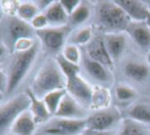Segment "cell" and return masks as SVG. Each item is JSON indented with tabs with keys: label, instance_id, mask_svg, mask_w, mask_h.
I'll list each match as a JSON object with an SVG mask.
<instances>
[{
	"label": "cell",
	"instance_id": "1",
	"mask_svg": "<svg viewBox=\"0 0 150 135\" xmlns=\"http://www.w3.org/2000/svg\"><path fill=\"white\" fill-rule=\"evenodd\" d=\"M67 79L61 71L56 58H48L32 82L31 90L38 98L60 89H66Z\"/></svg>",
	"mask_w": 150,
	"mask_h": 135
},
{
	"label": "cell",
	"instance_id": "2",
	"mask_svg": "<svg viewBox=\"0 0 150 135\" xmlns=\"http://www.w3.org/2000/svg\"><path fill=\"white\" fill-rule=\"evenodd\" d=\"M96 20L106 34L127 32L132 20L114 1H100L96 8Z\"/></svg>",
	"mask_w": 150,
	"mask_h": 135
},
{
	"label": "cell",
	"instance_id": "3",
	"mask_svg": "<svg viewBox=\"0 0 150 135\" xmlns=\"http://www.w3.org/2000/svg\"><path fill=\"white\" fill-rule=\"evenodd\" d=\"M38 50H39V42L35 41L34 45L30 49L26 51L15 52L7 73L8 84H7L6 93L9 94L13 92L16 88L20 85V83L23 81L35 60Z\"/></svg>",
	"mask_w": 150,
	"mask_h": 135
},
{
	"label": "cell",
	"instance_id": "4",
	"mask_svg": "<svg viewBox=\"0 0 150 135\" xmlns=\"http://www.w3.org/2000/svg\"><path fill=\"white\" fill-rule=\"evenodd\" d=\"M86 129V118L76 119L52 118L37 129L36 135H79Z\"/></svg>",
	"mask_w": 150,
	"mask_h": 135
},
{
	"label": "cell",
	"instance_id": "5",
	"mask_svg": "<svg viewBox=\"0 0 150 135\" xmlns=\"http://www.w3.org/2000/svg\"><path fill=\"white\" fill-rule=\"evenodd\" d=\"M31 106V100L27 92L18 94L0 108V133L3 134L9 126L23 113L27 112Z\"/></svg>",
	"mask_w": 150,
	"mask_h": 135
},
{
	"label": "cell",
	"instance_id": "6",
	"mask_svg": "<svg viewBox=\"0 0 150 135\" xmlns=\"http://www.w3.org/2000/svg\"><path fill=\"white\" fill-rule=\"evenodd\" d=\"M70 32L71 27L67 25L64 27H50L38 30L35 34L41 40L44 49L50 53L56 54L60 52L62 48L64 49V44Z\"/></svg>",
	"mask_w": 150,
	"mask_h": 135
},
{
	"label": "cell",
	"instance_id": "7",
	"mask_svg": "<svg viewBox=\"0 0 150 135\" xmlns=\"http://www.w3.org/2000/svg\"><path fill=\"white\" fill-rule=\"evenodd\" d=\"M121 115L116 108H108L97 111L86 118V129L93 131H112L111 129L119 123Z\"/></svg>",
	"mask_w": 150,
	"mask_h": 135
},
{
	"label": "cell",
	"instance_id": "8",
	"mask_svg": "<svg viewBox=\"0 0 150 135\" xmlns=\"http://www.w3.org/2000/svg\"><path fill=\"white\" fill-rule=\"evenodd\" d=\"M66 90L72 97H74L82 106L91 108L94 88L86 82L79 75L67 79Z\"/></svg>",
	"mask_w": 150,
	"mask_h": 135
},
{
	"label": "cell",
	"instance_id": "9",
	"mask_svg": "<svg viewBox=\"0 0 150 135\" xmlns=\"http://www.w3.org/2000/svg\"><path fill=\"white\" fill-rule=\"evenodd\" d=\"M6 31L9 41L11 43V49L18 40L24 39V38H32L34 32H36L31 24L23 21L16 15L7 17Z\"/></svg>",
	"mask_w": 150,
	"mask_h": 135
},
{
	"label": "cell",
	"instance_id": "10",
	"mask_svg": "<svg viewBox=\"0 0 150 135\" xmlns=\"http://www.w3.org/2000/svg\"><path fill=\"white\" fill-rule=\"evenodd\" d=\"M88 54L91 59L105 66L107 69L113 70L114 62L111 58L108 49L105 44V40L101 36H97L88 45Z\"/></svg>",
	"mask_w": 150,
	"mask_h": 135
},
{
	"label": "cell",
	"instance_id": "11",
	"mask_svg": "<svg viewBox=\"0 0 150 135\" xmlns=\"http://www.w3.org/2000/svg\"><path fill=\"white\" fill-rule=\"evenodd\" d=\"M84 115H86V112H84L83 106L67 92L61 101V104L54 116L57 118L80 120V119H84Z\"/></svg>",
	"mask_w": 150,
	"mask_h": 135
},
{
	"label": "cell",
	"instance_id": "12",
	"mask_svg": "<svg viewBox=\"0 0 150 135\" xmlns=\"http://www.w3.org/2000/svg\"><path fill=\"white\" fill-rule=\"evenodd\" d=\"M118 6L125 10V13L133 20V22H146L150 11L144 1L139 0H115Z\"/></svg>",
	"mask_w": 150,
	"mask_h": 135
},
{
	"label": "cell",
	"instance_id": "13",
	"mask_svg": "<svg viewBox=\"0 0 150 135\" xmlns=\"http://www.w3.org/2000/svg\"><path fill=\"white\" fill-rule=\"evenodd\" d=\"M127 33L139 47L150 50V28L146 22H131Z\"/></svg>",
	"mask_w": 150,
	"mask_h": 135
},
{
	"label": "cell",
	"instance_id": "14",
	"mask_svg": "<svg viewBox=\"0 0 150 135\" xmlns=\"http://www.w3.org/2000/svg\"><path fill=\"white\" fill-rule=\"evenodd\" d=\"M36 122L31 112H25L11 125L13 135H33L36 133Z\"/></svg>",
	"mask_w": 150,
	"mask_h": 135
},
{
	"label": "cell",
	"instance_id": "15",
	"mask_svg": "<svg viewBox=\"0 0 150 135\" xmlns=\"http://www.w3.org/2000/svg\"><path fill=\"white\" fill-rule=\"evenodd\" d=\"M104 40L113 62L117 60L125 49V44H127L125 36L122 33H109L105 35Z\"/></svg>",
	"mask_w": 150,
	"mask_h": 135
},
{
	"label": "cell",
	"instance_id": "16",
	"mask_svg": "<svg viewBox=\"0 0 150 135\" xmlns=\"http://www.w3.org/2000/svg\"><path fill=\"white\" fill-rule=\"evenodd\" d=\"M44 15L48 21V25L52 27H64L69 23V15L61 4V1H54Z\"/></svg>",
	"mask_w": 150,
	"mask_h": 135
},
{
	"label": "cell",
	"instance_id": "17",
	"mask_svg": "<svg viewBox=\"0 0 150 135\" xmlns=\"http://www.w3.org/2000/svg\"><path fill=\"white\" fill-rule=\"evenodd\" d=\"M26 92L28 93L31 100V106H30V110L34 117L36 124H45L46 122L50 120V113L48 112L47 108H46L45 104L43 100L38 98L35 94L33 93L31 89H27Z\"/></svg>",
	"mask_w": 150,
	"mask_h": 135
},
{
	"label": "cell",
	"instance_id": "18",
	"mask_svg": "<svg viewBox=\"0 0 150 135\" xmlns=\"http://www.w3.org/2000/svg\"><path fill=\"white\" fill-rule=\"evenodd\" d=\"M83 66L88 75L92 76L94 79L98 80L99 82H107L109 80V74L106 70L107 68L100 62H95L90 57H86L83 58Z\"/></svg>",
	"mask_w": 150,
	"mask_h": 135
},
{
	"label": "cell",
	"instance_id": "19",
	"mask_svg": "<svg viewBox=\"0 0 150 135\" xmlns=\"http://www.w3.org/2000/svg\"><path fill=\"white\" fill-rule=\"evenodd\" d=\"M125 74L129 78H131V79L138 82H141L144 81L148 77V75H149V69L144 64L131 62L125 64Z\"/></svg>",
	"mask_w": 150,
	"mask_h": 135
},
{
	"label": "cell",
	"instance_id": "20",
	"mask_svg": "<svg viewBox=\"0 0 150 135\" xmlns=\"http://www.w3.org/2000/svg\"><path fill=\"white\" fill-rule=\"evenodd\" d=\"M110 92L107 88L97 86L94 88L93 92V99H92V106L91 108L94 110H104L108 108L109 104H110Z\"/></svg>",
	"mask_w": 150,
	"mask_h": 135
},
{
	"label": "cell",
	"instance_id": "21",
	"mask_svg": "<svg viewBox=\"0 0 150 135\" xmlns=\"http://www.w3.org/2000/svg\"><path fill=\"white\" fill-rule=\"evenodd\" d=\"M118 135H150V131L142 123L127 119Z\"/></svg>",
	"mask_w": 150,
	"mask_h": 135
},
{
	"label": "cell",
	"instance_id": "22",
	"mask_svg": "<svg viewBox=\"0 0 150 135\" xmlns=\"http://www.w3.org/2000/svg\"><path fill=\"white\" fill-rule=\"evenodd\" d=\"M129 116L134 121L150 125V106L145 104H135L129 111Z\"/></svg>",
	"mask_w": 150,
	"mask_h": 135
},
{
	"label": "cell",
	"instance_id": "23",
	"mask_svg": "<svg viewBox=\"0 0 150 135\" xmlns=\"http://www.w3.org/2000/svg\"><path fill=\"white\" fill-rule=\"evenodd\" d=\"M67 93L66 89H60L56 90V91H52L50 93L46 94L43 97V101L45 104L46 108H47L48 112L50 113V115H56L57 111H58L59 106L61 104V101L64 98L65 94Z\"/></svg>",
	"mask_w": 150,
	"mask_h": 135
},
{
	"label": "cell",
	"instance_id": "24",
	"mask_svg": "<svg viewBox=\"0 0 150 135\" xmlns=\"http://www.w3.org/2000/svg\"><path fill=\"white\" fill-rule=\"evenodd\" d=\"M91 15V9L86 3L81 2L79 6L69 15V26H78L86 23Z\"/></svg>",
	"mask_w": 150,
	"mask_h": 135
},
{
	"label": "cell",
	"instance_id": "25",
	"mask_svg": "<svg viewBox=\"0 0 150 135\" xmlns=\"http://www.w3.org/2000/svg\"><path fill=\"white\" fill-rule=\"evenodd\" d=\"M56 60L58 62L59 66H60L61 71L63 72L64 76L66 77V79H70V78H73L75 76L79 75V71H80L79 64H73V62L67 60L63 56L62 53H59L56 56Z\"/></svg>",
	"mask_w": 150,
	"mask_h": 135
},
{
	"label": "cell",
	"instance_id": "26",
	"mask_svg": "<svg viewBox=\"0 0 150 135\" xmlns=\"http://www.w3.org/2000/svg\"><path fill=\"white\" fill-rule=\"evenodd\" d=\"M38 7L35 3L22 2L20 3L17 11V17L27 23H31L33 19L38 15Z\"/></svg>",
	"mask_w": 150,
	"mask_h": 135
},
{
	"label": "cell",
	"instance_id": "27",
	"mask_svg": "<svg viewBox=\"0 0 150 135\" xmlns=\"http://www.w3.org/2000/svg\"><path fill=\"white\" fill-rule=\"evenodd\" d=\"M92 36H93L92 29L90 27H84L82 29L78 30L74 34V36L70 38V44H74V45L88 44L93 40Z\"/></svg>",
	"mask_w": 150,
	"mask_h": 135
},
{
	"label": "cell",
	"instance_id": "28",
	"mask_svg": "<svg viewBox=\"0 0 150 135\" xmlns=\"http://www.w3.org/2000/svg\"><path fill=\"white\" fill-rule=\"evenodd\" d=\"M63 56L66 58L67 60L73 62V64H78L80 60V51L77 45L74 44H68L64 47L63 49Z\"/></svg>",
	"mask_w": 150,
	"mask_h": 135
},
{
	"label": "cell",
	"instance_id": "29",
	"mask_svg": "<svg viewBox=\"0 0 150 135\" xmlns=\"http://www.w3.org/2000/svg\"><path fill=\"white\" fill-rule=\"evenodd\" d=\"M115 94L116 97L120 101H127V100L133 99L136 96V91L132 87L125 85H119L115 89Z\"/></svg>",
	"mask_w": 150,
	"mask_h": 135
},
{
	"label": "cell",
	"instance_id": "30",
	"mask_svg": "<svg viewBox=\"0 0 150 135\" xmlns=\"http://www.w3.org/2000/svg\"><path fill=\"white\" fill-rule=\"evenodd\" d=\"M35 41L32 38H24V39H20L13 45L11 51L13 52H19V51H26V50L30 49L32 46L34 45Z\"/></svg>",
	"mask_w": 150,
	"mask_h": 135
},
{
	"label": "cell",
	"instance_id": "31",
	"mask_svg": "<svg viewBox=\"0 0 150 135\" xmlns=\"http://www.w3.org/2000/svg\"><path fill=\"white\" fill-rule=\"evenodd\" d=\"M30 24H31V26L33 27V29L35 31H38V30H42L47 28L48 21L44 13H38Z\"/></svg>",
	"mask_w": 150,
	"mask_h": 135
},
{
	"label": "cell",
	"instance_id": "32",
	"mask_svg": "<svg viewBox=\"0 0 150 135\" xmlns=\"http://www.w3.org/2000/svg\"><path fill=\"white\" fill-rule=\"evenodd\" d=\"M1 5H2L3 10L6 13H8L9 17H13L17 13L20 3L17 1H2Z\"/></svg>",
	"mask_w": 150,
	"mask_h": 135
},
{
	"label": "cell",
	"instance_id": "33",
	"mask_svg": "<svg viewBox=\"0 0 150 135\" xmlns=\"http://www.w3.org/2000/svg\"><path fill=\"white\" fill-rule=\"evenodd\" d=\"M80 3H81V1H79V0H61V4L63 5L64 9L69 15L79 6Z\"/></svg>",
	"mask_w": 150,
	"mask_h": 135
},
{
	"label": "cell",
	"instance_id": "34",
	"mask_svg": "<svg viewBox=\"0 0 150 135\" xmlns=\"http://www.w3.org/2000/svg\"><path fill=\"white\" fill-rule=\"evenodd\" d=\"M52 2L54 1H52V0H39V1H36L35 4L37 5L38 9H45L46 10L52 4Z\"/></svg>",
	"mask_w": 150,
	"mask_h": 135
},
{
	"label": "cell",
	"instance_id": "35",
	"mask_svg": "<svg viewBox=\"0 0 150 135\" xmlns=\"http://www.w3.org/2000/svg\"><path fill=\"white\" fill-rule=\"evenodd\" d=\"M84 135H115L114 131H93L88 130Z\"/></svg>",
	"mask_w": 150,
	"mask_h": 135
},
{
	"label": "cell",
	"instance_id": "36",
	"mask_svg": "<svg viewBox=\"0 0 150 135\" xmlns=\"http://www.w3.org/2000/svg\"><path fill=\"white\" fill-rule=\"evenodd\" d=\"M6 51H8V48H6L5 44L2 42L1 45H0V58H1V59L4 58V55L6 54Z\"/></svg>",
	"mask_w": 150,
	"mask_h": 135
},
{
	"label": "cell",
	"instance_id": "37",
	"mask_svg": "<svg viewBox=\"0 0 150 135\" xmlns=\"http://www.w3.org/2000/svg\"><path fill=\"white\" fill-rule=\"evenodd\" d=\"M144 3L146 4V6L148 7V9H149V11H150V0H145Z\"/></svg>",
	"mask_w": 150,
	"mask_h": 135
},
{
	"label": "cell",
	"instance_id": "38",
	"mask_svg": "<svg viewBox=\"0 0 150 135\" xmlns=\"http://www.w3.org/2000/svg\"><path fill=\"white\" fill-rule=\"evenodd\" d=\"M146 59H147V62L150 64V50L148 51V53H147V56H146Z\"/></svg>",
	"mask_w": 150,
	"mask_h": 135
},
{
	"label": "cell",
	"instance_id": "39",
	"mask_svg": "<svg viewBox=\"0 0 150 135\" xmlns=\"http://www.w3.org/2000/svg\"><path fill=\"white\" fill-rule=\"evenodd\" d=\"M146 23H147V25H148V27L150 28V15H148V19L146 20Z\"/></svg>",
	"mask_w": 150,
	"mask_h": 135
},
{
	"label": "cell",
	"instance_id": "40",
	"mask_svg": "<svg viewBox=\"0 0 150 135\" xmlns=\"http://www.w3.org/2000/svg\"><path fill=\"white\" fill-rule=\"evenodd\" d=\"M79 135H84V133H81V134H79Z\"/></svg>",
	"mask_w": 150,
	"mask_h": 135
},
{
	"label": "cell",
	"instance_id": "41",
	"mask_svg": "<svg viewBox=\"0 0 150 135\" xmlns=\"http://www.w3.org/2000/svg\"><path fill=\"white\" fill-rule=\"evenodd\" d=\"M11 135H13V134H11Z\"/></svg>",
	"mask_w": 150,
	"mask_h": 135
}]
</instances>
